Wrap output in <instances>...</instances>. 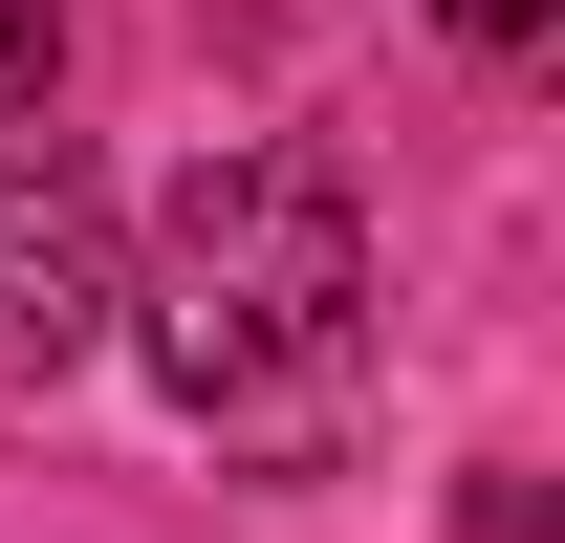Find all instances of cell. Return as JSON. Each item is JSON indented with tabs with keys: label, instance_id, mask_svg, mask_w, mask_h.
<instances>
[{
	"label": "cell",
	"instance_id": "1",
	"mask_svg": "<svg viewBox=\"0 0 565 543\" xmlns=\"http://www.w3.org/2000/svg\"><path fill=\"white\" fill-rule=\"evenodd\" d=\"M109 327L152 348V392L174 413H305L327 370L370 348V217L305 174V152H196L174 196H152V239L109 262Z\"/></svg>",
	"mask_w": 565,
	"mask_h": 543
},
{
	"label": "cell",
	"instance_id": "2",
	"mask_svg": "<svg viewBox=\"0 0 565 543\" xmlns=\"http://www.w3.org/2000/svg\"><path fill=\"white\" fill-rule=\"evenodd\" d=\"M109 196H87V152L44 109H0V392H66L87 348H109Z\"/></svg>",
	"mask_w": 565,
	"mask_h": 543
},
{
	"label": "cell",
	"instance_id": "3",
	"mask_svg": "<svg viewBox=\"0 0 565 543\" xmlns=\"http://www.w3.org/2000/svg\"><path fill=\"white\" fill-rule=\"evenodd\" d=\"M66 87V0H0V109H44Z\"/></svg>",
	"mask_w": 565,
	"mask_h": 543
},
{
	"label": "cell",
	"instance_id": "4",
	"mask_svg": "<svg viewBox=\"0 0 565 543\" xmlns=\"http://www.w3.org/2000/svg\"><path fill=\"white\" fill-rule=\"evenodd\" d=\"M435 22H457V44H479V66H522V44H544L565 0H435Z\"/></svg>",
	"mask_w": 565,
	"mask_h": 543
},
{
	"label": "cell",
	"instance_id": "5",
	"mask_svg": "<svg viewBox=\"0 0 565 543\" xmlns=\"http://www.w3.org/2000/svg\"><path fill=\"white\" fill-rule=\"evenodd\" d=\"M479 543H544V478L522 457H479Z\"/></svg>",
	"mask_w": 565,
	"mask_h": 543
}]
</instances>
